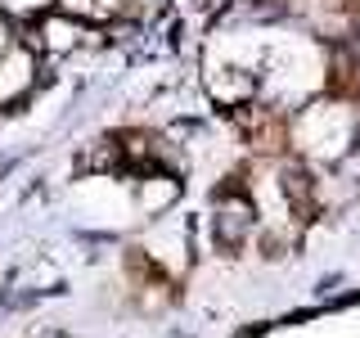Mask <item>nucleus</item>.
Segmentation results:
<instances>
[{"label": "nucleus", "mask_w": 360, "mask_h": 338, "mask_svg": "<svg viewBox=\"0 0 360 338\" xmlns=\"http://www.w3.org/2000/svg\"><path fill=\"white\" fill-rule=\"evenodd\" d=\"M217 225H221V239L234 244V239L248 230V208H243V203H230V212L221 208V221H217Z\"/></svg>", "instance_id": "obj_1"}]
</instances>
